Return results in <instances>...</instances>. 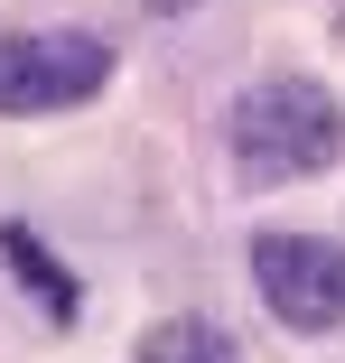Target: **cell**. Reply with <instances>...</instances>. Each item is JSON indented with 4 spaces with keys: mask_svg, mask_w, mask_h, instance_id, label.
Returning a JSON list of instances; mask_svg holds the SVG:
<instances>
[{
    "mask_svg": "<svg viewBox=\"0 0 345 363\" xmlns=\"http://www.w3.org/2000/svg\"><path fill=\"white\" fill-rule=\"evenodd\" d=\"M224 150L243 186H299L345 159V103L317 75H252L224 103Z\"/></svg>",
    "mask_w": 345,
    "mask_h": 363,
    "instance_id": "6da1fadb",
    "label": "cell"
},
{
    "mask_svg": "<svg viewBox=\"0 0 345 363\" xmlns=\"http://www.w3.org/2000/svg\"><path fill=\"white\" fill-rule=\"evenodd\" d=\"M103 84H112V47L94 28H10L0 38V112L10 121L94 103Z\"/></svg>",
    "mask_w": 345,
    "mask_h": 363,
    "instance_id": "7a4b0ae2",
    "label": "cell"
},
{
    "mask_svg": "<svg viewBox=\"0 0 345 363\" xmlns=\"http://www.w3.org/2000/svg\"><path fill=\"white\" fill-rule=\"evenodd\" d=\"M252 289H261V308L280 326L327 335V326H345V242H327V233H252Z\"/></svg>",
    "mask_w": 345,
    "mask_h": 363,
    "instance_id": "3957f363",
    "label": "cell"
},
{
    "mask_svg": "<svg viewBox=\"0 0 345 363\" xmlns=\"http://www.w3.org/2000/svg\"><path fill=\"white\" fill-rule=\"evenodd\" d=\"M0 261H10V279H19V298L47 317V326H75L84 317V289H75V270H65L28 224H0Z\"/></svg>",
    "mask_w": 345,
    "mask_h": 363,
    "instance_id": "277c9868",
    "label": "cell"
},
{
    "mask_svg": "<svg viewBox=\"0 0 345 363\" xmlns=\"http://www.w3.org/2000/svg\"><path fill=\"white\" fill-rule=\"evenodd\" d=\"M131 363H243V345L215 317H159L141 345H131Z\"/></svg>",
    "mask_w": 345,
    "mask_h": 363,
    "instance_id": "5b68a950",
    "label": "cell"
},
{
    "mask_svg": "<svg viewBox=\"0 0 345 363\" xmlns=\"http://www.w3.org/2000/svg\"><path fill=\"white\" fill-rule=\"evenodd\" d=\"M141 10H150V19H187V10H196V0H141Z\"/></svg>",
    "mask_w": 345,
    "mask_h": 363,
    "instance_id": "8992f818",
    "label": "cell"
}]
</instances>
